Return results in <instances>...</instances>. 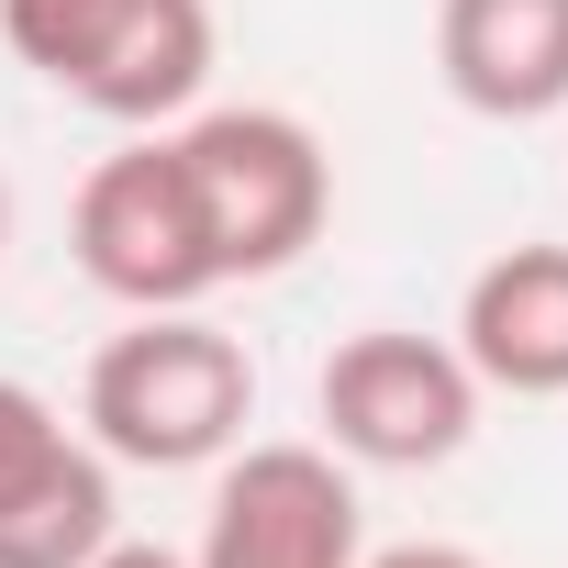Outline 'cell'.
Returning a JSON list of instances; mask_svg holds the SVG:
<instances>
[{
    "label": "cell",
    "mask_w": 568,
    "mask_h": 568,
    "mask_svg": "<svg viewBox=\"0 0 568 568\" xmlns=\"http://www.w3.org/2000/svg\"><path fill=\"white\" fill-rule=\"evenodd\" d=\"M245 413H256V368L201 313H134L79 390V435L112 468H212L245 446Z\"/></svg>",
    "instance_id": "cell-1"
},
{
    "label": "cell",
    "mask_w": 568,
    "mask_h": 568,
    "mask_svg": "<svg viewBox=\"0 0 568 568\" xmlns=\"http://www.w3.org/2000/svg\"><path fill=\"white\" fill-rule=\"evenodd\" d=\"M179 179H190V212H201V245L234 278H278L302 267L335 223V156L302 112L278 101H223V112H190L179 134Z\"/></svg>",
    "instance_id": "cell-2"
},
{
    "label": "cell",
    "mask_w": 568,
    "mask_h": 568,
    "mask_svg": "<svg viewBox=\"0 0 568 568\" xmlns=\"http://www.w3.org/2000/svg\"><path fill=\"white\" fill-rule=\"evenodd\" d=\"M0 45L101 123H179L212 90V0H0Z\"/></svg>",
    "instance_id": "cell-3"
},
{
    "label": "cell",
    "mask_w": 568,
    "mask_h": 568,
    "mask_svg": "<svg viewBox=\"0 0 568 568\" xmlns=\"http://www.w3.org/2000/svg\"><path fill=\"white\" fill-rule=\"evenodd\" d=\"M324 446L346 468H446L479 435V379L457 357V335H413V324H368L324 357L313 379Z\"/></svg>",
    "instance_id": "cell-4"
},
{
    "label": "cell",
    "mask_w": 568,
    "mask_h": 568,
    "mask_svg": "<svg viewBox=\"0 0 568 568\" xmlns=\"http://www.w3.org/2000/svg\"><path fill=\"white\" fill-rule=\"evenodd\" d=\"M68 245H79V278H90L101 302H123V313H201L223 291L168 134H145V145H123V156H101L79 179Z\"/></svg>",
    "instance_id": "cell-5"
},
{
    "label": "cell",
    "mask_w": 568,
    "mask_h": 568,
    "mask_svg": "<svg viewBox=\"0 0 568 568\" xmlns=\"http://www.w3.org/2000/svg\"><path fill=\"white\" fill-rule=\"evenodd\" d=\"M368 513L335 446H234L190 568H357Z\"/></svg>",
    "instance_id": "cell-6"
},
{
    "label": "cell",
    "mask_w": 568,
    "mask_h": 568,
    "mask_svg": "<svg viewBox=\"0 0 568 568\" xmlns=\"http://www.w3.org/2000/svg\"><path fill=\"white\" fill-rule=\"evenodd\" d=\"M112 535V457L34 379H0V568H90Z\"/></svg>",
    "instance_id": "cell-7"
},
{
    "label": "cell",
    "mask_w": 568,
    "mask_h": 568,
    "mask_svg": "<svg viewBox=\"0 0 568 568\" xmlns=\"http://www.w3.org/2000/svg\"><path fill=\"white\" fill-rule=\"evenodd\" d=\"M435 68L479 123L568 112V0H435Z\"/></svg>",
    "instance_id": "cell-8"
},
{
    "label": "cell",
    "mask_w": 568,
    "mask_h": 568,
    "mask_svg": "<svg viewBox=\"0 0 568 568\" xmlns=\"http://www.w3.org/2000/svg\"><path fill=\"white\" fill-rule=\"evenodd\" d=\"M457 357L479 390L557 402L568 390V245H501L468 302H457Z\"/></svg>",
    "instance_id": "cell-9"
},
{
    "label": "cell",
    "mask_w": 568,
    "mask_h": 568,
    "mask_svg": "<svg viewBox=\"0 0 568 568\" xmlns=\"http://www.w3.org/2000/svg\"><path fill=\"white\" fill-rule=\"evenodd\" d=\"M357 568H490V557H468V546H446V535H413V546H379V557H357Z\"/></svg>",
    "instance_id": "cell-10"
},
{
    "label": "cell",
    "mask_w": 568,
    "mask_h": 568,
    "mask_svg": "<svg viewBox=\"0 0 568 568\" xmlns=\"http://www.w3.org/2000/svg\"><path fill=\"white\" fill-rule=\"evenodd\" d=\"M90 568H190V557H168V546H134V535H112Z\"/></svg>",
    "instance_id": "cell-11"
},
{
    "label": "cell",
    "mask_w": 568,
    "mask_h": 568,
    "mask_svg": "<svg viewBox=\"0 0 568 568\" xmlns=\"http://www.w3.org/2000/svg\"><path fill=\"white\" fill-rule=\"evenodd\" d=\"M0 245H12V190H0Z\"/></svg>",
    "instance_id": "cell-12"
}]
</instances>
